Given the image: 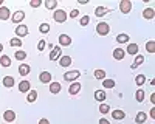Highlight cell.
Returning <instances> with one entry per match:
<instances>
[{
    "mask_svg": "<svg viewBox=\"0 0 155 124\" xmlns=\"http://www.w3.org/2000/svg\"><path fill=\"white\" fill-rule=\"evenodd\" d=\"M93 74H95V78H96V79H101V81H104V79H106V71H104V70H95Z\"/></svg>",
    "mask_w": 155,
    "mask_h": 124,
    "instance_id": "34",
    "label": "cell"
},
{
    "mask_svg": "<svg viewBox=\"0 0 155 124\" xmlns=\"http://www.w3.org/2000/svg\"><path fill=\"white\" fill-rule=\"evenodd\" d=\"M44 5H45L47 9H56L58 8V0H47Z\"/></svg>",
    "mask_w": 155,
    "mask_h": 124,
    "instance_id": "27",
    "label": "cell"
},
{
    "mask_svg": "<svg viewBox=\"0 0 155 124\" xmlns=\"http://www.w3.org/2000/svg\"><path fill=\"white\" fill-rule=\"evenodd\" d=\"M116 42H118V44H126V42H129V36L124 34V33L118 34V36H116Z\"/></svg>",
    "mask_w": 155,
    "mask_h": 124,
    "instance_id": "32",
    "label": "cell"
},
{
    "mask_svg": "<svg viewBox=\"0 0 155 124\" xmlns=\"http://www.w3.org/2000/svg\"><path fill=\"white\" fill-rule=\"evenodd\" d=\"M3 119H5L6 122H12V121L16 119V112L8 109V110L5 112V113H3Z\"/></svg>",
    "mask_w": 155,
    "mask_h": 124,
    "instance_id": "12",
    "label": "cell"
},
{
    "mask_svg": "<svg viewBox=\"0 0 155 124\" xmlns=\"http://www.w3.org/2000/svg\"><path fill=\"white\" fill-rule=\"evenodd\" d=\"M3 5V0H0V6H2Z\"/></svg>",
    "mask_w": 155,
    "mask_h": 124,
    "instance_id": "49",
    "label": "cell"
},
{
    "mask_svg": "<svg viewBox=\"0 0 155 124\" xmlns=\"http://www.w3.org/2000/svg\"><path fill=\"white\" fill-rule=\"evenodd\" d=\"M79 76H81L79 70H71V71H67V73H64V79H65V81H68V82H71V81L78 79Z\"/></svg>",
    "mask_w": 155,
    "mask_h": 124,
    "instance_id": "3",
    "label": "cell"
},
{
    "mask_svg": "<svg viewBox=\"0 0 155 124\" xmlns=\"http://www.w3.org/2000/svg\"><path fill=\"white\" fill-rule=\"evenodd\" d=\"M124 56H126V51H124L123 48H115V50H113V59H116V60H123Z\"/></svg>",
    "mask_w": 155,
    "mask_h": 124,
    "instance_id": "13",
    "label": "cell"
},
{
    "mask_svg": "<svg viewBox=\"0 0 155 124\" xmlns=\"http://www.w3.org/2000/svg\"><path fill=\"white\" fill-rule=\"evenodd\" d=\"M147 119V115H146V112H138L137 116H135V122L137 124H144Z\"/></svg>",
    "mask_w": 155,
    "mask_h": 124,
    "instance_id": "19",
    "label": "cell"
},
{
    "mask_svg": "<svg viewBox=\"0 0 155 124\" xmlns=\"http://www.w3.org/2000/svg\"><path fill=\"white\" fill-rule=\"evenodd\" d=\"M124 51L129 53V54H138V45L137 44H129L127 50H124Z\"/></svg>",
    "mask_w": 155,
    "mask_h": 124,
    "instance_id": "24",
    "label": "cell"
},
{
    "mask_svg": "<svg viewBox=\"0 0 155 124\" xmlns=\"http://www.w3.org/2000/svg\"><path fill=\"white\" fill-rule=\"evenodd\" d=\"M71 45V37L68 34H59V47H68Z\"/></svg>",
    "mask_w": 155,
    "mask_h": 124,
    "instance_id": "7",
    "label": "cell"
},
{
    "mask_svg": "<svg viewBox=\"0 0 155 124\" xmlns=\"http://www.w3.org/2000/svg\"><path fill=\"white\" fill-rule=\"evenodd\" d=\"M39 31H41L42 34H47V33L50 31V25H48V23H45V22H44V23H41V25H39Z\"/></svg>",
    "mask_w": 155,
    "mask_h": 124,
    "instance_id": "37",
    "label": "cell"
},
{
    "mask_svg": "<svg viewBox=\"0 0 155 124\" xmlns=\"http://www.w3.org/2000/svg\"><path fill=\"white\" fill-rule=\"evenodd\" d=\"M99 124H110V122H109V119H106V118H101V119H99Z\"/></svg>",
    "mask_w": 155,
    "mask_h": 124,
    "instance_id": "44",
    "label": "cell"
},
{
    "mask_svg": "<svg viewBox=\"0 0 155 124\" xmlns=\"http://www.w3.org/2000/svg\"><path fill=\"white\" fill-rule=\"evenodd\" d=\"M61 90H62V85L59 82H50V93L58 95V93H61Z\"/></svg>",
    "mask_w": 155,
    "mask_h": 124,
    "instance_id": "15",
    "label": "cell"
},
{
    "mask_svg": "<svg viewBox=\"0 0 155 124\" xmlns=\"http://www.w3.org/2000/svg\"><path fill=\"white\" fill-rule=\"evenodd\" d=\"M88 22H90V17H88V16H84V17H81V20H79V25H81V27H87V25H88Z\"/></svg>",
    "mask_w": 155,
    "mask_h": 124,
    "instance_id": "40",
    "label": "cell"
},
{
    "mask_svg": "<svg viewBox=\"0 0 155 124\" xmlns=\"http://www.w3.org/2000/svg\"><path fill=\"white\" fill-rule=\"evenodd\" d=\"M45 45H47V42L42 39V41H39V44H37V50H39V51H44V50H45Z\"/></svg>",
    "mask_w": 155,
    "mask_h": 124,
    "instance_id": "41",
    "label": "cell"
},
{
    "mask_svg": "<svg viewBox=\"0 0 155 124\" xmlns=\"http://www.w3.org/2000/svg\"><path fill=\"white\" fill-rule=\"evenodd\" d=\"M30 90H31L30 81H20V84H19V92H20V93H28Z\"/></svg>",
    "mask_w": 155,
    "mask_h": 124,
    "instance_id": "10",
    "label": "cell"
},
{
    "mask_svg": "<svg viewBox=\"0 0 155 124\" xmlns=\"http://www.w3.org/2000/svg\"><path fill=\"white\" fill-rule=\"evenodd\" d=\"M99 113H102V115H106V113H109L110 112V106L109 104H106V103H101V106H99Z\"/></svg>",
    "mask_w": 155,
    "mask_h": 124,
    "instance_id": "29",
    "label": "cell"
},
{
    "mask_svg": "<svg viewBox=\"0 0 155 124\" xmlns=\"http://www.w3.org/2000/svg\"><path fill=\"white\" fill-rule=\"evenodd\" d=\"M81 87H82V85H81L79 82H73V84H71V85L68 87V93H70L71 96L78 95V93L81 92Z\"/></svg>",
    "mask_w": 155,
    "mask_h": 124,
    "instance_id": "11",
    "label": "cell"
},
{
    "mask_svg": "<svg viewBox=\"0 0 155 124\" xmlns=\"http://www.w3.org/2000/svg\"><path fill=\"white\" fill-rule=\"evenodd\" d=\"M71 56H61L59 57V65L61 67H70L71 65Z\"/></svg>",
    "mask_w": 155,
    "mask_h": 124,
    "instance_id": "14",
    "label": "cell"
},
{
    "mask_svg": "<svg viewBox=\"0 0 155 124\" xmlns=\"http://www.w3.org/2000/svg\"><path fill=\"white\" fill-rule=\"evenodd\" d=\"M14 56H16V59H17V60H20V62H22V60H23L25 57H27V53H25L23 50H17Z\"/></svg>",
    "mask_w": 155,
    "mask_h": 124,
    "instance_id": "36",
    "label": "cell"
},
{
    "mask_svg": "<svg viewBox=\"0 0 155 124\" xmlns=\"http://www.w3.org/2000/svg\"><path fill=\"white\" fill-rule=\"evenodd\" d=\"M27 34H28V27L27 25H17L16 27V36L19 37V39L20 37H25Z\"/></svg>",
    "mask_w": 155,
    "mask_h": 124,
    "instance_id": "8",
    "label": "cell"
},
{
    "mask_svg": "<svg viewBox=\"0 0 155 124\" xmlns=\"http://www.w3.org/2000/svg\"><path fill=\"white\" fill-rule=\"evenodd\" d=\"M14 78L12 76H5L3 79H2V84H3V87H6V89H11V87H14Z\"/></svg>",
    "mask_w": 155,
    "mask_h": 124,
    "instance_id": "18",
    "label": "cell"
},
{
    "mask_svg": "<svg viewBox=\"0 0 155 124\" xmlns=\"http://www.w3.org/2000/svg\"><path fill=\"white\" fill-rule=\"evenodd\" d=\"M112 118L120 121V119H124L126 118V113H124L121 109H116V110H112Z\"/></svg>",
    "mask_w": 155,
    "mask_h": 124,
    "instance_id": "16",
    "label": "cell"
},
{
    "mask_svg": "<svg viewBox=\"0 0 155 124\" xmlns=\"http://www.w3.org/2000/svg\"><path fill=\"white\" fill-rule=\"evenodd\" d=\"M78 3H79V5H87L88 0H78Z\"/></svg>",
    "mask_w": 155,
    "mask_h": 124,
    "instance_id": "45",
    "label": "cell"
},
{
    "mask_svg": "<svg viewBox=\"0 0 155 124\" xmlns=\"http://www.w3.org/2000/svg\"><path fill=\"white\" fill-rule=\"evenodd\" d=\"M27 101H28L30 104H33V103H36V101H37V92H36V90H30V92H28Z\"/></svg>",
    "mask_w": 155,
    "mask_h": 124,
    "instance_id": "25",
    "label": "cell"
},
{
    "mask_svg": "<svg viewBox=\"0 0 155 124\" xmlns=\"http://www.w3.org/2000/svg\"><path fill=\"white\" fill-rule=\"evenodd\" d=\"M39 124H50V121L47 118H41V119H39Z\"/></svg>",
    "mask_w": 155,
    "mask_h": 124,
    "instance_id": "43",
    "label": "cell"
},
{
    "mask_svg": "<svg viewBox=\"0 0 155 124\" xmlns=\"http://www.w3.org/2000/svg\"><path fill=\"white\" fill-rule=\"evenodd\" d=\"M9 8L6 6H0V20H8L9 19Z\"/></svg>",
    "mask_w": 155,
    "mask_h": 124,
    "instance_id": "20",
    "label": "cell"
},
{
    "mask_svg": "<svg viewBox=\"0 0 155 124\" xmlns=\"http://www.w3.org/2000/svg\"><path fill=\"white\" fill-rule=\"evenodd\" d=\"M31 68L28 64H20L19 65V73H20V76H27V74H30Z\"/></svg>",
    "mask_w": 155,
    "mask_h": 124,
    "instance_id": "21",
    "label": "cell"
},
{
    "mask_svg": "<svg viewBox=\"0 0 155 124\" xmlns=\"http://www.w3.org/2000/svg\"><path fill=\"white\" fill-rule=\"evenodd\" d=\"M107 12H110V9L106 8V6H96V8H95V14H96V17H102V16H106Z\"/></svg>",
    "mask_w": 155,
    "mask_h": 124,
    "instance_id": "17",
    "label": "cell"
},
{
    "mask_svg": "<svg viewBox=\"0 0 155 124\" xmlns=\"http://www.w3.org/2000/svg\"><path fill=\"white\" fill-rule=\"evenodd\" d=\"M51 79H53V74H51L50 71H42L41 74H39V81H41L42 84H50Z\"/></svg>",
    "mask_w": 155,
    "mask_h": 124,
    "instance_id": "6",
    "label": "cell"
},
{
    "mask_svg": "<svg viewBox=\"0 0 155 124\" xmlns=\"http://www.w3.org/2000/svg\"><path fill=\"white\" fill-rule=\"evenodd\" d=\"M146 82V74H137V78H135V84L138 85V87H141Z\"/></svg>",
    "mask_w": 155,
    "mask_h": 124,
    "instance_id": "30",
    "label": "cell"
},
{
    "mask_svg": "<svg viewBox=\"0 0 155 124\" xmlns=\"http://www.w3.org/2000/svg\"><path fill=\"white\" fill-rule=\"evenodd\" d=\"M153 16H155V12H153L152 8H146V9L143 11V17H144V19H153Z\"/></svg>",
    "mask_w": 155,
    "mask_h": 124,
    "instance_id": "31",
    "label": "cell"
},
{
    "mask_svg": "<svg viewBox=\"0 0 155 124\" xmlns=\"http://www.w3.org/2000/svg\"><path fill=\"white\" fill-rule=\"evenodd\" d=\"M67 12L64 11V9H54V12H53V19H54V22H58V23H64L67 20Z\"/></svg>",
    "mask_w": 155,
    "mask_h": 124,
    "instance_id": "2",
    "label": "cell"
},
{
    "mask_svg": "<svg viewBox=\"0 0 155 124\" xmlns=\"http://www.w3.org/2000/svg\"><path fill=\"white\" fill-rule=\"evenodd\" d=\"M144 62V56H141V54H137V57H135V60H134V64L130 65V68L132 70H135L137 67H140L141 64Z\"/></svg>",
    "mask_w": 155,
    "mask_h": 124,
    "instance_id": "22",
    "label": "cell"
},
{
    "mask_svg": "<svg viewBox=\"0 0 155 124\" xmlns=\"http://www.w3.org/2000/svg\"><path fill=\"white\" fill-rule=\"evenodd\" d=\"M150 101L155 104V93H152V95H150Z\"/></svg>",
    "mask_w": 155,
    "mask_h": 124,
    "instance_id": "46",
    "label": "cell"
},
{
    "mask_svg": "<svg viewBox=\"0 0 155 124\" xmlns=\"http://www.w3.org/2000/svg\"><path fill=\"white\" fill-rule=\"evenodd\" d=\"M42 5H44L42 0H31V2H30V6L31 8H39V6H42Z\"/></svg>",
    "mask_w": 155,
    "mask_h": 124,
    "instance_id": "39",
    "label": "cell"
},
{
    "mask_svg": "<svg viewBox=\"0 0 155 124\" xmlns=\"http://www.w3.org/2000/svg\"><path fill=\"white\" fill-rule=\"evenodd\" d=\"M135 99H137L138 103H143V101H144V90H143V89H138V90H137Z\"/></svg>",
    "mask_w": 155,
    "mask_h": 124,
    "instance_id": "28",
    "label": "cell"
},
{
    "mask_svg": "<svg viewBox=\"0 0 155 124\" xmlns=\"http://www.w3.org/2000/svg\"><path fill=\"white\" fill-rule=\"evenodd\" d=\"M95 99L98 103H104L106 101V92L104 90H96L95 92Z\"/></svg>",
    "mask_w": 155,
    "mask_h": 124,
    "instance_id": "23",
    "label": "cell"
},
{
    "mask_svg": "<svg viewBox=\"0 0 155 124\" xmlns=\"http://www.w3.org/2000/svg\"><path fill=\"white\" fill-rule=\"evenodd\" d=\"M61 56H62V48L59 45L53 47V50H51V53H50V60H58Z\"/></svg>",
    "mask_w": 155,
    "mask_h": 124,
    "instance_id": "5",
    "label": "cell"
},
{
    "mask_svg": "<svg viewBox=\"0 0 155 124\" xmlns=\"http://www.w3.org/2000/svg\"><path fill=\"white\" fill-rule=\"evenodd\" d=\"M0 65H2V67H9L11 65V57L3 54L2 57H0Z\"/></svg>",
    "mask_w": 155,
    "mask_h": 124,
    "instance_id": "26",
    "label": "cell"
},
{
    "mask_svg": "<svg viewBox=\"0 0 155 124\" xmlns=\"http://www.w3.org/2000/svg\"><path fill=\"white\" fill-rule=\"evenodd\" d=\"M146 50H147V53H153L155 51V42L153 41H149V42H146Z\"/></svg>",
    "mask_w": 155,
    "mask_h": 124,
    "instance_id": "38",
    "label": "cell"
},
{
    "mask_svg": "<svg viewBox=\"0 0 155 124\" xmlns=\"http://www.w3.org/2000/svg\"><path fill=\"white\" fill-rule=\"evenodd\" d=\"M132 9V2L130 0H121V3H120V11L123 12V14H129Z\"/></svg>",
    "mask_w": 155,
    "mask_h": 124,
    "instance_id": "4",
    "label": "cell"
},
{
    "mask_svg": "<svg viewBox=\"0 0 155 124\" xmlns=\"http://www.w3.org/2000/svg\"><path fill=\"white\" fill-rule=\"evenodd\" d=\"M25 19V12L20 9V11H16L14 14L11 16V20H12V23H22V20Z\"/></svg>",
    "mask_w": 155,
    "mask_h": 124,
    "instance_id": "9",
    "label": "cell"
},
{
    "mask_svg": "<svg viewBox=\"0 0 155 124\" xmlns=\"http://www.w3.org/2000/svg\"><path fill=\"white\" fill-rule=\"evenodd\" d=\"M9 45L11 47H20L22 48V39H19V37H12V39L9 41Z\"/></svg>",
    "mask_w": 155,
    "mask_h": 124,
    "instance_id": "35",
    "label": "cell"
},
{
    "mask_svg": "<svg viewBox=\"0 0 155 124\" xmlns=\"http://www.w3.org/2000/svg\"><path fill=\"white\" fill-rule=\"evenodd\" d=\"M102 87H104V89H113V87H115V81L113 79H104V81H102Z\"/></svg>",
    "mask_w": 155,
    "mask_h": 124,
    "instance_id": "33",
    "label": "cell"
},
{
    "mask_svg": "<svg viewBox=\"0 0 155 124\" xmlns=\"http://www.w3.org/2000/svg\"><path fill=\"white\" fill-rule=\"evenodd\" d=\"M96 33H98L99 36H107V34L110 33V25H109L107 22H99V23L96 25Z\"/></svg>",
    "mask_w": 155,
    "mask_h": 124,
    "instance_id": "1",
    "label": "cell"
},
{
    "mask_svg": "<svg viewBox=\"0 0 155 124\" xmlns=\"http://www.w3.org/2000/svg\"><path fill=\"white\" fill-rule=\"evenodd\" d=\"M150 118H155V109L150 110Z\"/></svg>",
    "mask_w": 155,
    "mask_h": 124,
    "instance_id": "47",
    "label": "cell"
},
{
    "mask_svg": "<svg viewBox=\"0 0 155 124\" xmlns=\"http://www.w3.org/2000/svg\"><path fill=\"white\" fill-rule=\"evenodd\" d=\"M78 16H79V11H78V9H73V11L70 12V17H71V19H74V17H78Z\"/></svg>",
    "mask_w": 155,
    "mask_h": 124,
    "instance_id": "42",
    "label": "cell"
},
{
    "mask_svg": "<svg viewBox=\"0 0 155 124\" xmlns=\"http://www.w3.org/2000/svg\"><path fill=\"white\" fill-rule=\"evenodd\" d=\"M2 51H3V45H2V44H0V53H2Z\"/></svg>",
    "mask_w": 155,
    "mask_h": 124,
    "instance_id": "48",
    "label": "cell"
}]
</instances>
